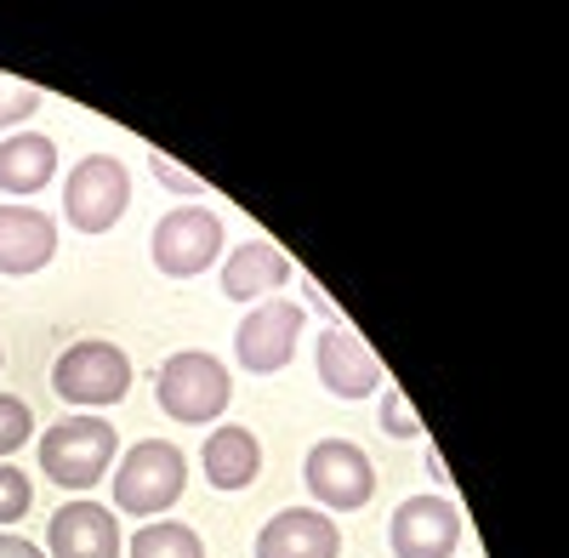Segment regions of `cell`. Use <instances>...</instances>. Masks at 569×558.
<instances>
[{
  "mask_svg": "<svg viewBox=\"0 0 569 558\" xmlns=\"http://www.w3.org/2000/svg\"><path fill=\"white\" fill-rule=\"evenodd\" d=\"M109 479H114V507L126 519H154V514H166V507L182 501L188 456L177 445H166V439H142V445H131L114 461Z\"/></svg>",
  "mask_w": 569,
  "mask_h": 558,
  "instance_id": "1",
  "label": "cell"
},
{
  "mask_svg": "<svg viewBox=\"0 0 569 558\" xmlns=\"http://www.w3.org/2000/svg\"><path fill=\"white\" fill-rule=\"evenodd\" d=\"M120 456V439H114V422L103 416H63L40 434V474L63 485V490H91L98 479H109Z\"/></svg>",
  "mask_w": 569,
  "mask_h": 558,
  "instance_id": "2",
  "label": "cell"
},
{
  "mask_svg": "<svg viewBox=\"0 0 569 558\" xmlns=\"http://www.w3.org/2000/svg\"><path fill=\"white\" fill-rule=\"evenodd\" d=\"M154 399L160 410L171 416V422L182 428H206L217 422V416L228 410L233 399V377H228V365L200 353V348H182L160 365V382H154Z\"/></svg>",
  "mask_w": 569,
  "mask_h": 558,
  "instance_id": "3",
  "label": "cell"
},
{
  "mask_svg": "<svg viewBox=\"0 0 569 558\" xmlns=\"http://www.w3.org/2000/svg\"><path fill=\"white\" fill-rule=\"evenodd\" d=\"M302 485L319 501V514H359L376 496V461L353 439H319L302 461Z\"/></svg>",
  "mask_w": 569,
  "mask_h": 558,
  "instance_id": "4",
  "label": "cell"
},
{
  "mask_svg": "<svg viewBox=\"0 0 569 558\" xmlns=\"http://www.w3.org/2000/svg\"><path fill=\"white\" fill-rule=\"evenodd\" d=\"M131 206V171L120 155H86L63 182V217L80 235H109Z\"/></svg>",
  "mask_w": 569,
  "mask_h": 558,
  "instance_id": "5",
  "label": "cell"
},
{
  "mask_svg": "<svg viewBox=\"0 0 569 558\" xmlns=\"http://www.w3.org/2000/svg\"><path fill=\"white\" fill-rule=\"evenodd\" d=\"M52 388L69 399V405H120L126 399V388H131V359H126V348H114V342H74V348H63L58 353V365H52Z\"/></svg>",
  "mask_w": 569,
  "mask_h": 558,
  "instance_id": "6",
  "label": "cell"
},
{
  "mask_svg": "<svg viewBox=\"0 0 569 558\" xmlns=\"http://www.w3.org/2000/svg\"><path fill=\"white\" fill-rule=\"evenodd\" d=\"M149 251H154V268L166 279H194L217 262L222 251V217L206 211V206H177L154 222L149 235Z\"/></svg>",
  "mask_w": 569,
  "mask_h": 558,
  "instance_id": "7",
  "label": "cell"
},
{
  "mask_svg": "<svg viewBox=\"0 0 569 558\" xmlns=\"http://www.w3.org/2000/svg\"><path fill=\"white\" fill-rule=\"evenodd\" d=\"M297 342H302V308L284 302V297H268L257 302L240 331H233V353H240L246 370H257V377H273V370H284L297 359Z\"/></svg>",
  "mask_w": 569,
  "mask_h": 558,
  "instance_id": "8",
  "label": "cell"
},
{
  "mask_svg": "<svg viewBox=\"0 0 569 558\" xmlns=\"http://www.w3.org/2000/svg\"><path fill=\"white\" fill-rule=\"evenodd\" d=\"M393 558H450L461 547V514L450 496H410L393 507L388 525Z\"/></svg>",
  "mask_w": 569,
  "mask_h": 558,
  "instance_id": "9",
  "label": "cell"
},
{
  "mask_svg": "<svg viewBox=\"0 0 569 558\" xmlns=\"http://www.w3.org/2000/svg\"><path fill=\"white\" fill-rule=\"evenodd\" d=\"M313 365H319V382L337 393V399H365L382 388V359L370 353L365 337H353L348 325H330L313 348Z\"/></svg>",
  "mask_w": 569,
  "mask_h": 558,
  "instance_id": "10",
  "label": "cell"
},
{
  "mask_svg": "<svg viewBox=\"0 0 569 558\" xmlns=\"http://www.w3.org/2000/svg\"><path fill=\"white\" fill-rule=\"evenodd\" d=\"M46 558H120V525L98 501H63L46 525Z\"/></svg>",
  "mask_w": 569,
  "mask_h": 558,
  "instance_id": "11",
  "label": "cell"
},
{
  "mask_svg": "<svg viewBox=\"0 0 569 558\" xmlns=\"http://www.w3.org/2000/svg\"><path fill=\"white\" fill-rule=\"evenodd\" d=\"M337 552H342V530L319 507H284L257 536V558H337Z\"/></svg>",
  "mask_w": 569,
  "mask_h": 558,
  "instance_id": "12",
  "label": "cell"
},
{
  "mask_svg": "<svg viewBox=\"0 0 569 558\" xmlns=\"http://www.w3.org/2000/svg\"><path fill=\"white\" fill-rule=\"evenodd\" d=\"M52 257H58L52 217L34 206H18V200L0 206V273H40Z\"/></svg>",
  "mask_w": 569,
  "mask_h": 558,
  "instance_id": "13",
  "label": "cell"
},
{
  "mask_svg": "<svg viewBox=\"0 0 569 558\" xmlns=\"http://www.w3.org/2000/svg\"><path fill=\"white\" fill-rule=\"evenodd\" d=\"M291 279V257L268 240H251V246H233L228 262H222V297L233 302H268V291H279Z\"/></svg>",
  "mask_w": 569,
  "mask_h": 558,
  "instance_id": "14",
  "label": "cell"
},
{
  "mask_svg": "<svg viewBox=\"0 0 569 558\" xmlns=\"http://www.w3.org/2000/svg\"><path fill=\"white\" fill-rule=\"evenodd\" d=\"M58 177V143L40 131H12L0 143V195H40Z\"/></svg>",
  "mask_w": 569,
  "mask_h": 558,
  "instance_id": "15",
  "label": "cell"
},
{
  "mask_svg": "<svg viewBox=\"0 0 569 558\" xmlns=\"http://www.w3.org/2000/svg\"><path fill=\"white\" fill-rule=\"evenodd\" d=\"M200 461H206L211 490H246V485L262 474V445H257L251 428H217V434L206 439Z\"/></svg>",
  "mask_w": 569,
  "mask_h": 558,
  "instance_id": "16",
  "label": "cell"
},
{
  "mask_svg": "<svg viewBox=\"0 0 569 558\" xmlns=\"http://www.w3.org/2000/svg\"><path fill=\"white\" fill-rule=\"evenodd\" d=\"M126 558H206V541L177 519H154V525H142L131 536Z\"/></svg>",
  "mask_w": 569,
  "mask_h": 558,
  "instance_id": "17",
  "label": "cell"
},
{
  "mask_svg": "<svg viewBox=\"0 0 569 558\" xmlns=\"http://www.w3.org/2000/svg\"><path fill=\"white\" fill-rule=\"evenodd\" d=\"M29 501H34V485L23 468H12V461H0V530L18 525L29 514Z\"/></svg>",
  "mask_w": 569,
  "mask_h": 558,
  "instance_id": "18",
  "label": "cell"
},
{
  "mask_svg": "<svg viewBox=\"0 0 569 558\" xmlns=\"http://www.w3.org/2000/svg\"><path fill=\"white\" fill-rule=\"evenodd\" d=\"M34 439V416L18 393H0V456H12Z\"/></svg>",
  "mask_w": 569,
  "mask_h": 558,
  "instance_id": "19",
  "label": "cell"
},
{
  "mask_svg": "<svg viewBox=\"0 0 569 558\" xmlns=\"http://www.w3.org/2000/svg\"><path fill=\"white\" fill-rule=\"evenodd\" d=\"M40 109V86L18 80V74H0V126H23Z\"/></svg>",
  "mask_w": 569,
  "mask_h": 558,
  "instance_id": "20",
  "label": "cell"
},
{
  "mask_svg": "<svg viewBox=\"0 0 569 558\" xmlns=\"http://www.w3.org/2000/svg\"><path fill=\"white\" fill-rule=\"evenodd\" d=\"M382 434L388 439H421V422L405 393H382Z\"/></svg>",
  "mask_w": 569,
  "mask_h": 558,
  "instance_id": "21",
  "label": "cell"
},
{
  "mask_svg": "<svg viewBox=\"0 0 569 558\" xmlns=\"http://www.w3.org/2000/svg\"><path fill=\"white\" fill-rule=\"evenodd\" d=\"M149 166H154V177L166 182V189H177V195H206V177H194V171H182V166H171L166 155H149Z\"/></svg>",
  "mask_w": 569,
  "mask_h": 558,
  "instance_id": "22",
  "label": "cell"
},
{
  "mask_svg": "<svg viewBox=\"0 0 569 558\" xmlns=\"http://www.w3.org/2000/svg\"><path fill=\"white\" fill-rule=\"evenodd\" d=\"M0 558H46L34 541H23V536H12V530H0Z\"/></svg>",
  "mask_w": 569,
  "mask_h": 558,
  "instance_id": "23",
  "label": "cell"
},
{
  "mask_svg": "<svg viewBox=\"0 0 569 558\" xmlns=\"http://www.w3.org/2000/svg\"><path fill=\"white\" fill-rule=\"evenodd\" d=\"M427 479H439V485H450V468H445V456H439V445H427Z\"/></svg>",
  "mask_w": 569,
  "mask_h": 558,
  "instance_id": "24",
  "label": "cell"
},
{
  "mask_svg": "<svg viewBox=\"0 0 569 558\" xmlns=\"http://www.w3.org/2000/svg\"><path fill=\"white\" fill-rule=\"evenodd\" d=\"M308 302H313V308H319V313H337V308H330V297H325V291H319V286H308Z\"/></svg>",
  "mask_w": 569,
  "mask_h": 558,
  "instance_id": "25",
  "label": "cell"
}]
</instances>
